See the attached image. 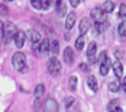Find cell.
<instances>
[{"label":"cell","mask_w":126,"mask_h":112,"mask_svg":"<svg viewBox=\"0 0 126 112\" xmlns=\"http://www.w3.org/2000/svg\"><path fill=\"white\" fill-rule=\"evenodd\" d=\"M16 32H17L16 25L12 23V22H7V23L4 25V28H3V34H1V39H3V42H4V44H9L13 38H15Z\"/></svg>","instance_id":"6da1fadb"},{"label":"cell","mask_w":126,"mask_h":112,"mask_svg":"<svg viewBox=\"0 0 126 112\" xmlns=\"http://www.w3.org/2000/svg\"><path fill=\"white\" fill-rule=\"evenodd\" d=\"M12 66L15 70H17V71H22L23 68L26 67V57L23 52H20V51H17V52H15L12 57Z\"/></svg>","instance_id":"7a4b0ae2"},{"label":"cell","mask_w":126,"mask_h":112,"mask_svg":"<svg viewBox=\"0 0 126 112\" xmlns=\"http://www.w3.org/2000/svg\"><path fill=\"white\" fill-rule=\"evenodd\" d=\"M48 71H49L51 76H58L61 73V63L58 61L57 57H51L48 60Z\"/></svg>","instance_id":"3957f363"},{"label":"cell","mask_w":126,"mask_h":112,"mask_svg":"<svg viewBox=\"0 0 126 112\" xmlns=\"http://www.w3.org/2000/svg\"><path fill=\"white\" fill-rule=\"evenodd\" d=\"M44 112H58V103L57 100L48 98L45 100V105H44Z\"/></svg>","instance_id":"277c9868"},{"label":"cell","mask_w":126,"mask_h":112,"mask_svg":"<svg viewBox=\"0 0 126 112\" xmlns=\"http://www.w3.org/2000/svg\"><path fill=\"white\" fill-rule=\"evenodd\" d=\"M26 38H28L32 44H38L39 41H41V34H39L36 29H29V31L26 32Z\"/></svg>","instance_id":"5b68a950"},{"label":"cell","mask_w":126,"mask_h":112,"mask_svg":"<svg viewBox=\"0 0 126 112\" xmlns=\"http://www.w3.org/2000/svg\"><path fill=\"white\" fill-rule=\"evenodd\" d=\"M15 44H16V47L17 48H22L23 45H25V39H26V34L23 31H17L16 32V35H15Z\"/></svg>","instance_id":"8992f818"},{"label":"cell","mask_w":126,"mask_h":112,"mask_svg":"<svg viewBox=\"0 0 126 112\" xmlns=\"http://www.w3.org/2000/svg\"><path fill=\"white\" fill-rule=\"evenodd\" d=\"M90 23H91V19H88V18H83L81 21H80V34L81 35H84L86 32H88V29H90Z\"/></svg>","instance_id":"52a82bcc"},{"label":"cell","mask_w":126,"mask_h":112,"mask_svg":"<svg viewBox=\"0 0 126 112\" xmlns=\"http://www.w3.org/2000/svg\"><path fill=\"white\" fill-rule=\"evenodd\" d=\"M112 68H113V71H114V76L117 77V79H120L122 76H123V66H122V63L119 61H114L112 63Z\"/></svg>","instance_id":"ba28073f"},{"label":"cell","mask_w":126,"mask_h":112,"mask_svg":"<svg viewBox=\"0 0 126 112\" xmlns=\"http://www.w3.org/2000/svg\"><path fill=\"white\" fill-rule=\"evenodd\" d=\"M64 60L67 64H73L74 61V51L71 47H65V50H64Z\"/></svg>","instance_id":"9c48e42d"},{"label":"cell","mask_w":126,"mask_h":112,"mask_svg":"<svg viewBox=\"0 0 126 112\" xmlns=\"http://www.w3.org/2000/svg\"><path fill=\"white\" fill-rule=\"evenodd\" d=\"M106 13L101 12V9H93L91 10V18L94 19V22H101V21H106Z\"/></svg>","instance_id":"30bf717a"},{"label":"cell","mask_w":126,"mask_h":112,"mask_svg":"<svg viewBox=\"0 0 126 112\" xmlns=\"http://www.w3.org/2000/svg\"><path fill=\"white\" fill-rule=\"evenodd\" d=\"M110 68H112V61H110V58H106L103 63H100V74L101 76H106L109 73Z\"/></svg>","instance_id":"8fae6325"},{"label":"cell","mask_w":126,"mask_h":112,"mask_svg":"<svg viewBox=\"0 0 126 112\" xmlns=\"http://www.w3.org/2000/svg\"><path fill=\"white\" fill-rule=\"evenodd\" d=\"M74 25H76V13L70 12L67 15V19H65V28L67 29H73Z\"/></svg>","instance_id":"7c38bea8"},{"label":"cell","mask_w":126,"mask_h":112,"mask_svg":"<svg viewBox=\"0 0 126 112\" xmlns=\"http://www.w3.org/2000/svg\"><path fill=\"white\" fill-rule=\"evenodd\" d=\"M51 52V57H57V54H58V51H60V42L57 41V39H54V41H51L49 42V50Z\"/></svg>","instance_id":"4fadbf2b"},{"label":"cell","mask_w":126,"mask_h":112,"mask_svg":"<svg viewBox=\"0 0 126 112\" xmlns=\"http://www.w3.org/2000/svg\"><path fill=\"white\" fill-rule=\"evenodd\" d=\"M113 9H114V3L112 0H107V1H104L101 4V12L103 13H110L113 12Z\"/></svg>","instance_id":"5bb4252c"},{"label":"cell","mask_w":126,"mask_h":112,"mask_svg":"<svg viewBox=\"0 0 126 112\" xmlns=\"http://www.w3.org/2000/svg\"><path fill=\"white\" fill-rule=\"evenodd\" d=\"M87 86L90 87L93 92H97L99 85H97V79H96L94 76H88V79H87Z\"/></svg>","instance_id":"9a60e30c"},{"label":"cell","mask_w":126,"mask_h":112,"mask_svg":"<svg viewBox=\"0 0 126 112\" xmlns=\"http://www.w3.org/2000/svg\"><path fill=\"white\" fill-rule=\"evenodd\" d=\"M96 51H97V44L96 42H90L87 48V58L88 57H96Z\"/></svg>","instance_id":"2e32d148"},{"label":"cell","mask_w":126,"mask_h":112,"mask_svg":"<svg viewBox=\"0 0 126 112\" xmlns=\"http://www.w3.org/2000/svg\"><path fill=\"white\" fill-rule=\"evenodd\" d=\"M109 28V21H101V22H96V32H103L104 29Z\"/></svg>","instance_id":"e0dca14e"},{"label":"cell","mask_w":126,"mask_h":112,"mask_svg":"<svg viewBox=\"0 0 126 112\" xmlns=\"http://www.w3.org/2000/svg\"><path fill=\"white\" fill-rule=\"evenodd\" d=\"M109 89H110L112 92H119V89H120V82H119L117 79L110 80V83H109Z\"/></svg>","instance_id":"ac0fdd59"},{"label":"cell","mask_w":126,"mask_h":112,"mask_svg":"<svg viewBox=\"0 0 126 112\" xmlns=\"http://www.w3.org/2000/svg\"><path fill=\"white\" fill-rule=\"evenodd\" d=\"M48 50H49V41L48 39H42V42L39 44L38 51L39 52H47Z\"/></svg>","instance_id":"d6986e66"},{"label":"cell","mask_w":126,"mask_h":112,"mask_svg":"<svg viewBox=\"0 0 126 112\" xmlns=\"http://www.w3.org/2000/svg\"><path fill=\"white\" fill-rule=\"evenodd\" d=\"M77 82H78V79H77V76H71L70 79H68V85H70V89L74 92L77 90Z\"/></svg>","instance_id":"ffe728a7"},{"label":"cell","mask_w":126,"mask_h":112,"mask_svg":"<svg viewBox=\"0 0 126 112\" xmlns=\"http://www.w3.org/2000/svg\"><path fill=\"white\" fill-rule=\"evenodd\" d=\"M44 92H45V86H44V85H36L33 95H35V98H41V96L44 95Z\"/></svg>","instance_id":"44dd1931"},{"label":"cell","mask_w":126,"mask_h":112,"mask_svg":"<svg viewBox=\"0 0 126 112\" xmlns=\"http://www.w3.org/2000/svg\"><path fill=\"white\" fill-rule=\"evenodd\" d=\"M76 48H77V51H81L83 48H84V35H80V37L77 38Z\"/></svg>","instance_id":"7402d4cb"},{"label":"cell","mask_w":126,"mask_h":112,"mask_svg":"<svg viewBox=\"0 0 126 112\" xmlns=\"http://www.w3.org/2000/svg\"><path fill=\"white\" fill-rule=\"evenodd\" d=\"M119 18L126 21V3H122L119 6Z\"/></svg>","instance_id":"603a6c76"},{"label":"cell","mask_w":126,"mask_h":112,"mask_svg":"<svg viewBox=\"0 0 126 112\" xmlns=\"http://www.w3.org/2000/svg\"><path fill=\"white\" fill-rule=\"evenodd\" d=\"M116 108H119V100H117V99L110 100V102H109V105H107V111L112 112V111H114Z\"/></svg>","instance_id":"cb8c5ba5"},{"label":"cell","mask_w":126,"mask_h":112,"mask_svg":"<svg viewBox=\"0 0 126 112\" xmlns=\"http://www.w3.org/2000/svg\"><path fill=\"white\" fill-rule=\"evenodd\" d=\"M57 7V10H58V15L60 16H64L65 12H67V6H65V3H60L58 6H55Z\"/></svg>","instance_id":"d4e9b609"},{"label":"cell","mask_w":126,"mask_h":112,"mask_svg":"<svg viewBox=\"0 0 126 112\" xmlns=\"http://www.w3.org/2000/svg\"><path fill=\"white\" fill-rule=\"evenodd\" d=\"M117 32H119V35H122V37H126V21H123L119 28H117Z\"/></svg>","instance_id":"484cf974"},{"label":"cell","mask_w":126,"mask_h":112,"mask_svg":"<svg viewBox=\"0 0 126 112\" xmlns=\"http://www.w3.org/2000/svg\"><path fill=\"white\" fill-rule=\"evenodd\" d=\"M51 6H52V0H41V7L44 10H48Z\"/></svg>","instance_id":"4316f807"},{"label":"cell","mask_w":126,"mask_h":112,"mask_svg":"<svg viewBox=\"0 0 126 112\" xmlns=\"http://www.w3.org/2000/svg\"><path fill=\"white\" fill-rule=\"evenodd\" d=\"M74 102H76V99H74L73 96H70V98H65V99H64V105H65V108H70Z\"/></svg>","instance_id":"83f0119b"},{"label":"cell","mask_w":126,"mask_h":112,"mask_svg":"<svg viewBox=\"0 0 126 112\" xmlns=\"http://www.w3.org/2000/svg\"><path fill=\"white\" fill-rule=\"evenodd\" d=\"M31 4H32L35 9H38V10L42 9V7H41V0H31Z\"/></svg>","instance_id":"f1b7e54d"},{"label":"cell","mask_w":126,"mask_h":112,"mask_svg":"<svg viewBox=\"0 0 126 112\" xmlns=\"http://www.w3.org/2000/svg\"><path fill=\"white\" fill-rule=\"evenodd\" d=\"M106 58H107V52H106V51H101L100 55H99V63H103Z\"/></svg>","instance_id":"f546056e"},{"label":"cell","mask_w":126,"mask_h":112,"mask_svg":"<svg viewBox=\"0 0 126 112\" xmlns=\"http://www.w3.org/2000/svg\"><path fill=\"white\" fill-rule=\"evenodd\" d=\"M7 13H9L7 7H6L4 4H0V15H3V16H4V15H7Z\"/></svg>","instance_id":"4dcf8cb0"},{"label":"cell","mask_w":126,"mask_h":112,"mask_svg":"<svg viewBox=\"0 0 126 112\" xmlns=\"http://www.w3.org/2000/svg\"><path fill=\"white\" fill-rule=\"evenodd\" d=\"M39 108H41V98H36V100H35V105H33V109L38 112Z\"/></svg>","instance_id":"1f68e13d"},{"label":"cell","mask_w":126,"mask_h":112,"mask_svg":"<svg viewBox=\"0 0 126 112\" xmlns=\"http://www.w3.org/2000/svg\"><path fill=\"white\" fill-rule=\"evenodd\" d=\"M70 3H71V6H73V7H77V6L81 3V0H70Z\"/></svg>","instance_id":"d6a6232c"},{"label":"cell","mask_w":126,"mask_h":112,"mask_svg":"<svg viewBox=\"0 0 126 112\" xmlns=\"http://www.w3.org/2000/svg\"><path fill=\"white\" fill-rule=\"evenodd\" d=\"M88 66L86 64V63H83V64H80V70H83V71H87Z\"/></svg>","instance_id":"836d02e7"},{"label":"cell","mask_w":126,"mask_h":112,"mask_svg":"<svg viewBox=\"0 0 126 112\" xmlns=\"http://www.w3.org/2000/svg\"><path fill=\"white\" fill-rule=\"evenodd\" d=\"M114 55H116V58H119V60H120V58H122V55H123V52H122V51H116V52H114Z\"/></svg>","instance_id":"e575fe53"},{"label":"cell","mask_w":126,"mask_h":112,"mask_svg":"<svg viewBox=\"0 0 126 112\" xmlns=\"http://www.w3.org/2000/svg\"><path fill=\"white\" fill-rule=\"evenodd\" d=\"M3 28H4V23L0 21V38H1V34H3Z\"/></svg>","instance_id":"d590c367"},{"label":"cell","mask_w":126,"mask_h":112,"mask_svg":"<svg viewBox=\"0 0 126 112\" xmlns=\"http://www.w3.org/2000/svg\"><path fill=\"white\" fill-rule=\"evenodd\" d=\"M122 87H123V90L126 92V76L123 77V83H122Z\"/></svg>","instance_id":"8d00e7d4"},{"label":"cell","mask_w":126,"mask_h":112,"mask_svg":"<svg viewBox=\"0 0 126 112\" xmlns=\"http://www.w3.org/2000/svg\"><path fill=\"white\" fill-rule=\"evenodd\" d=\"M112 112H122V109H120V106H119V108H116V109H114V111H112Z\"/></svg>","instance_id":"74e56055"},{"label":"cell","mask_w":126,"mask_h":112,"mask_svg":"<svg viewBox=\"0 0 126 112\" xmlns=\"http://www.w3.org/2000/svg\"><path fill=\"white\" fill-rule=\"evenodd\" d=\"M7 1H12V0H7Z\"/></svg>","instance_id":"f35d334b"}]
</instances>
